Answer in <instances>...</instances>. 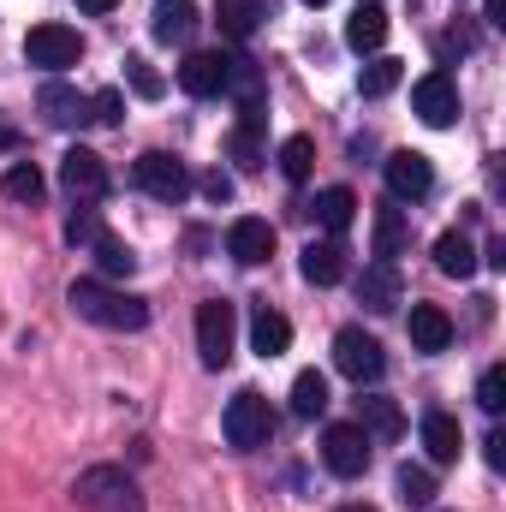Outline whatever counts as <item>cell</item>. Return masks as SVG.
Returning a JSON list of instances; mask_svg holds the SVG:
<instances>
[{
    "label": "cell",
    "mask_w": 506,
    "mask_h": 512,
    "mask_svg": "<svg viewBox=\"0 0 506 512\" xmlns=\"http://www.w3.org/2000/svg\"><path fill=\"white\" fill-rule=\"evenodd\" d=\"M66 304H72L84 322L114 328V334H137V328H149V304L131 298V292H120V286H108V280H72V286H66Z\"/></svg>",
    "instance_id": "1"
},
{
    "label": "cell",
    "mask_w": 506,
    "mask_h": 512,
    "mask_svg": "<svg viewBox=\"0 0 506 512\" xmlns=\"http://www.w3.org/2000/svg\"><path fill=\"white\" fill-rule=\"evenodd\" d=\"M233 334H239V310L227 298H203L197 304V358H203V370L233 364Z\"/></svg>",
    "instance_id": "2"
},
{
    "label": "cell",
    "mask_w": 506,
    "mask_h": 512,
    "mask_svg": "<svg viewBox=\"0 0 506 512\" xmlns=\"http://www.w3.org/2000/svg\"><path fill=\"white\" fill-rule=\"evenodd\" d=\"M72 495H78V507H90V512H143V495H137V483L120 465H90Z\"/></svg>",
    "instance_id": "3"
},
{
    "label": "cell",
    "mask_w": 506,
    "mask_h": 512,
    "mask_svg": "<svg viewBox=\"0 0 506 512\" xmlns=\"http://www.w3.org/2000/svg\"><path fill=\"white\" fill-rule=\"evenodd\" d=\"M221 429H227V441L239 447V453H256V447H268V435H274V411H268V399L262 393H233L227 399V417H221Z\"/></svg>",
    "instance_id": "4"
},
{
    "label": "cell",
    "mask_w": 506,
    "mask_h": 512,
    "mask_svg": "<svg viewBox=\"0 0 506 512\" xmlns=\"http://www.w3.org/2000/svg\"><path fill=\"white\" fill-rule=\"evenodd\" d=\"M131 179H137V191H149L155 203H185V197H191V173H185V161H173L167 149L137 155V161H131Z\"/></svg>",
    "instance_id": "5"
},
{
    "label": "cell",
    "mask_w": 506,
    "mask_h": 512,
    "mask_svg": "<svg viewBox=\"0 0 506 512\" xmlns=\"http://www.w3.org/2000/svg\"><path fill=\"white\" fill-rule=\"evenodd\" d=\"M24 60L42 66V72H66V66L84 60V36H78L72 24H36V30L24 36Z\"/></svg>",
    "instance_id": "6"
},
{
    "label": "cell",
    "mask_w": 506,
    "mask_h": 512,
    "mask_svg": "<svg viewBox=\"0 0 506 512\" xmlns=\"http://www.w3.org/2000/svg\"><path fill=\"white\" fill-rule=\"evenodd\" d=\"M334 370L346 376V382H381V370H387V358H381V340L376 334H364V328H340L334 334Z\"/></svg>",
    "instance_id": "7"
},
{
    "label": "cell",
    "mask_w": 506,
    "mask_h": 512,
    "mask_svg": "<svg viewBox=\"0 0 506 512\" xmlns=\"http://www.w3.org/2000/svg\"><path fill=\"white\" fill-rule=\"evenodd\" d=\"M322 465H328L334 477H364V471H370V435H364L358 423H328V435H322Z\"/></svg>",
    "instance_id": "8"
},
{
    "label": "cell",
    "mask_w": 506,
    "mask_h": 512,
    "mask_svg": "<svg viewBox=\"0 0 506 512\" xmlns=\"http://www.w3.org/2000/svg\"><path fill=\"white\" fill-rule=\"evenodd\" d=\"M411 114L423 120V126L447 131L459 120V84L447 78V72H429V78H417L411 84Z\"/></svg>",
    "instance_id": "9"
},
{
    "label": "cell",
    "mask_w": 506,
    "mask_h": 512,
    "mask_svg": "<svg viewBox=\"0 0 506 512\" xmlns=\"http://www.w3.org/2000/svg\"><path fill=\"white\" fill-rule=\"evenodd\" d=\"M60 185H66L78 203H96V197L108 191V167H102V155L84 149V143H72V149L60 155Z\"/></svg>",
    "instance_id": "10"
},
{
    "label": "cell",
    "mask_w": 506,
    "mask_h": 512,
    "mask_svg": "<svg viewBox=\"0 0 506 512\" xmlns=\"http://www.w3.org/2000/svg\"><path fill=\"white\" fill-rule=\"evenodd\" d=\"M387 191H393L399 203H423V197L435 191V167H429V155H417V149H393V155H387Z\"/></svg>",
    "instance_id": "11"
},
{
    "label": "cell",
    "mask_w": 506,
    "mask_h": 512,
    "mask_svg": "<svg viewBox=\"0 0 506 512\" xmlns=\"http://www.w3.org/2000/svg\"><path fill=\"white\" fill-rule=\"evenodd\" d=\"M227 256H233V262H245V268L268 262V256H274V227H268V221H256V215H239V221L227 227Z\"/></svg>",
    "instance_id": "12"
},
{
    "label": "cell",
    "mask_w": 506,
    "mask_h": 512,
    "mask_svg": "<svg viewBox=\"0 0 506 512\" xmlns=\"http://www.w3.org/2000/svg\"><path fill=\"white\" fill-rule=\"evenodd\" d=\"M227 60H233V54H185L179 90H185V96H227Z\"/></svg>",
    "instance_id": "13"
},
{
    "label": "cell",
    "mask_w": 506,
    "mask_h": 512,
    "mask_svg": "<svg viewBox=\"0 0 506 512\" xmlns=\"http://www.w3.org/2000/svg\"><path fill=\"white\" fill-rule=\"evenodd\" d=\"M399 268L393 262H370L364 274H358V304L370 310V316H387V310H399Z\"/></svg>",
    "instance_id": "14"
},
{
    "label": "cell",
    "mask_w": 506,
    "mask_h": 512,
    "mask_svg": "<svg viewBox=\"0 0 506 512\" xmlns=\"http://www.w3.org/2000/svg\"><path fill=\"white\" fill-rule=\"evenodd\" d=\"M459 447H465L459 417H447V411H423V453H429V465H453Z\"/></svg>",
    "instance_id": "15"
},
{
    "label": "cell",
    "mask_w": 506,
    "mask_h": 512,
    "mask_svg": "<svg viewBox=\"0 0 506 512\" xmlns=\"http://www.w3.org/2000/svg\"><path fill=\"white\" fill-rule=\"evenodd\" d=\"M149 30H155V42L185 48V42L197 36V0H161V6L149 12Z\"/></svg>",
    "instance_id": "16"
},
{
    "label": "cell",
    "mask_w": 506,
    "mask_h": 512,
    "mask_svg": "<svg viewBox=\"0 0 506 512\" xmlns=\"http://www.w3.org/2000/svg\"><path fill=\"white\" fill-rule=\"evenodd\" d=\"M411 346L417 352H447L453 346V316L441 304H411Z\"/></svg>",
    "instance_id": "17"
},
{
    "label": "cell",
    "mask_w": 506,
    "mask_h": 512,
    "mask_svg": "<svg viewBox=\"0 0 506 512\" xmlns=\"http://www.w3.org/2000/svg\"><path fill=\"white\" fill-rule=\"evenodd\" d=\"M358 429L376 435V441H399V435H405V411H399L387 393H364V399H358Z\"/></svg>",
    "instance_id": "18"
},
{
    "label": "cell",
    "mask_w": 506,
    "mask_h": 512,
    "mask_svg": "<svg viewBox=\"0 0 506 512\" xmlns=\"http://www.w3.org/2000/svg\"><path fill=\"white\" fill-rule=\"evenodd\" d=\"M310 215H316V227H322V233H334V239H340V233L358 221V197H352L346 185H328V191H316Z\"/></svg>",
    "instance_id": "19"
},
{
    "label": "cell",
    "mask_w": 506,
    "mask_h": 512,
    "mask_svg": "<svg viewBox=\"0 0 506 512\" xmlns=\"http://www.w3.org/2000/svg\"><path fill=\"white\" fill-rule=\"evenodd\" d=\"M298 268H304L310 286H340V280H346V251H340V239H322V245L310 239Z\"/></svg>",
    "instance_id": "20"
},
{
    "label": "cell",
    "mask_w": 506,
    "mask_h": 512,
    "mask_svg": "<svg viewBox=\"0 0 506 512\" xmlns=\"http://www.w3.org/2000/svg\"><path fill=\"white\" fill-rule=\"evenodd\" d=\"M42 114H48V126L72 131L90 120V96H78L72 84H42Z\"/></svg>",
    "instance_id": "21"
},
{
    "label": "cell",
    "mask_w": 506,
    "mask_h": 512,
    "mask_svg": "<svg viewBox=\"0 0 506 512\" xmlns=\"http://www.w3.org/2000/svg\"><path fill=\"white\" fill-rule=\"evenodd\" d=\"M251 346L262 352V358H280V352L292 346V322H286L280 310L256 304V316H251Z\"/></svg>",
    "instance_id": "22"
},
{
    "label": "cell",
    "mask_w": 506,
    "mask_h": 512,
    "mask_svg": "<svg viewBox=\"0 0 506 512\" xmlns=\"http://www.w3.org/2000/svg\"><path fill=\"white\" fill-rule=\"evenodd\" d=\"M435 268H441L447 280H471V274H477V251H471V239H465L459 227L435 239Z\"/></svg>",
    "instance_id": "23"
},
{
    "label": "cell",
    "mask_w": 506,
    "mask_h": 512,
    "mask_svg": "<svg viewBox=\"0 0 506 512\" xmlns=\"http://www.w3.org/2000/svg\"><path fill=\"white\" fill-rule=\"evenodd\" d=\"M381 42H387V12H381V6H358V12H352V24H346V48L376 54Z\"/></svg>",
    "instance_id": "24"
},
{
    "label": "cell",
    "mask_w": 506,
    "mask_h": 512,
    "mask_svg": "<svg viewBox=\"0 0 506 512\" xmlns=\"http://www.w3.org/2000/svg\"><path fill=\"white\" fill-rule=\"evenodd\" d=\"M405 245H411V221H405V209H376V262H393Z\"/></svg>",
    "instance_id": "25"
},
{
    "label": "cell",
    "mask_w": 506,
    "mask_h": 512,
    "mask_svg": "<svg viewBox=\"0 0 506 512\" xmlns=\"http://www.w3.org/2000/svg\"><path fill=\"white\" fill-rule=\"evenodd\" d=\"M233 161H239V167H262V108H239V131H233Z\"/></svg>",
    "instance_id": "26"
},
{
    "label": "cell",
    "mask_w": 506,
    "mask_h": 512,
    "mask_svg": "<svg viewBox=\"0 0 506 512\" xmlns=\"http://www.w3.org/2000/svg\"><path fill=\"white\" fill-rule=\"evenodd\" d=\"M310 167H316V137L292 131V137L280 143V173H286L292 185H304V179H310Z\"/></svg>",
    "instance_id": "27"
},
{
    "label": "cell",
    "mask_w": 506,
    "mask_h": 512,
    "mask_svg": "<svg viewBox=\"0 0 506 512\" xmlns=\"http://www.w3.org/2000/svg\"><path fill=\"white\" fill-rule=\"evenodd\" d=\"M399 78H405V72H399V60H393V54H376V60L358 72V90H364L370 102H381V96H393V90H399Z\"/></svg>",
    "instance_id": "28"
},
{
    "label": "cell",
    "mask_w": 506,
    "mask_h": 512,
    "mask_svg": "<svg viewBox=\"0 0 506 512\" xmlns=\"http://www.w3.org/2000/svg\"><path fill=\"white\" fill-rule=\"evenodd\" d=\"M0 191L12 197V203H42V191H48V179L30 167V161H12L6 167V179H0Z\"/></svg>",
    "instance_id": "29"
},
{
    "label": "cell",
    "mask_w": 506,
    "mask_h": 512,
    "mask_svg": "<svg viewBox=\"0 0 506 512\" xmlns=\"http://www.w3.org/2000/svg\"><path fill=\"white\" fill-rule=\"evenodd\" d=\"M322 411H328V382H322V370H304L292 382V417H322Z\"/></svg>",
    "instance_id": "30"
},
{
    "label": "cell",
    "mask_w": 506,
    "mask_h": 512,
    "mask_svg": "<svg viewBox=\"0 0 506 512\" xmlns=\"http://www.w3.org/2000/svg\"><path fill=\"white\" fill-rule=\"evenodd\" d=\"M256 0H221L215 6V24H221V36H233V42H245V36H256Z\"/></svg>",
    "instance_id": "31"
},
{
    "label": "cell",
    "mask_w": 506,
    "mask_h": 512,
    "mask_svg": "<svg viewBox=\"0 0 506 512\" xmlns=\"http://www.w3.org/2000/svg\"><path fill=\"white\" fill-rule=\"evenodd\" d=\"M399 501L405 507H429L435 501V477L423 465H399Z\"/></svg>",
    "instance_id": "32"
},
{
    "label": "cell",
    "mask_w": 506,
    "mask_h": 512,
    "mask_svg": "<svg viewBox=\"0 0 506 512\" xmlns=\"http://www.w3.org/2000/svg\"><path fill=\"white\" fill-rule=\"evenodd\" d=\"M96 268H102L108 280H120V274H131V268H137V256H131L114 233H102V239H96Z\"/></svg>",
    "instance_id": "33"
},
{
    "label": "cell",
    "mask_w": 506,
    "mask_h": 512,
    "mask_svg": "<svg viewBox=\"0 0 506 512\" xmlns=\"http://www.w3.org/2000/svg\"><path fill=\"white\" fill-rule=\"evenodd\" d=\"M90 120H96V126H120V120H126V96H120V90H96V96H90Z\"/></svg>",
    "instance_id": "34"
},
{
    "label": "cell",
    "mask_w": 506,
    "mask_h": 512,
    "mask_svg": "<svg viewBox=\"0 0 506 512\" xmlns=\"http://www.w3.org/2000/svg\"><path fill=\"white\" fill-rule=\"evenodd\" d=\"M126 78H131V90H137L143 102H155V96H161V78H155V66H149V60H137V54H131V60H126Z\"/></svg>",
    "instance_id": "35"
},
{
    "label": "cell",
    "mask_w": 506,
    "mask_h": 512,
    "mask_svg": "<svg viewBox=\"0 0 506 512\" xmlns=\"http://www.w3.org/2000/svg\"><path fill=\"white\" fill-rule=\"evenodd\" d=\"M477 405H483L489 417H495V411L506 405V370H489V376L477 382Z\"/></svg>",
    "instance_id": "36"
},
{
    "label": "cell",
    "mask_w": 506,
    "mask_h": 512,
    "mask_svg": "<svg viewBox=\"0 0 506 512\" xmlns=\"http://www.w3.org/2000/svg\"><path fill=\"white\" fill-rule=\"evenodd\" d=\"M66 239H72V245H96V239H102V221H96L90 209H78V215L66 221Z\"/></svg>",
    "instance_id": "37"
},
{
    "label": "cell",
    "mask_w": 506,
    "mask_h": 512,
    "mask_svg": "<svg viewBox=\"0 0 506 512\" xmlns=\"http://www.w3.org/2000/svg\"><path fill=\"white\" fill-rule=\"evenodd\" d=\"M203 197H209V203H227V197H233V179H227V173L215 167V173L203 179Z\"/></svg>",
    "instance_id": "38"
},
{
    "label": "cell",
    "mask_w": 506,
    "mask_h": 512,
    "mask_svg": "<svg viewBox=\"0 0 506 512\" xmlns=\"http://www.w3.org/2000/svg\"><path fill=\"white\" fill-rule=\"evenodd\" d=\"M477 48V36L471 30H453V36H441V54H471Z\"/></svg>",
    "instance_id": "39"
},
{
    "label": "cell",
    "mask_w": 506,
    "mask_h": 512,
    "mask_svg": "<svg viewBox=\"0 0 506 512\" xmlns=\"http://www.w3.org/2000/svg\"><path fill=\"white\" fill-rule=\"evenodd\" d=\"M489 465H495V471H501V465H506V435H501V429L489 435Z\"/></svg>",
    "instance_id": "40"
},
{
    "label": "cell",
    "mask_w": 506,
    "mask_h": 512,
    "mask_svg": "<svg viewBox=\"0 0 506 512\" xmlns=\"http://www.w3.org/2000/svg\"><path fill=\"white\" fill-rule=\"evenodd\" d=\"M120 0H78V12H114Z\"/></svg>",
    "instance_id": "41"
},
{
    "label": "cell",
    "mask_w": 506,
    "mask_h": 512,
    "mask_svg": "<svg viewBox=\"0 0 506 512\" xmlns=\"http://www.w3.org/2000/svg\"><path fill=\"white\" fill-rule=\"evenodd\" d=\"M489 24H506V0H489Z\"/></svg>",
    "instance_id": "42"
},
{
    "label": "cell",
    "mask_w": 506,
    "mask_h": 512,
    "mask_svg": "<svg viewBox=\"0 0 506 512\" xmlns=\"http://www.w3.org/2000/svg\"><path fill=\"white\" fill-rule=\"evenodd\" d=\"M0 149H18V131L12 126H0Z\"/></svg>",
    "instance_id": "43"
},
{
    "label": "cell",
    "mask_w": 506,
    "mask_h": 512,
    "mask_svg": "<svg viewBox=\"0 0 506 512\" xmlns=\"http://www.w3.org/2000/svg\"><path fill=\"white\" fill-rule=\"evenodd\" d=\"M346 512H376V507H346Z\"/></svg>",
    "instance_id": "44"
},
{
    "label": "cell",
    "mask_w": 506,
    "mask_h": 512,
    "mask_svg": "<svg viewBox=\"0 0 506 512\" xmlns=\"http://www.w3.org/2000/svg\"><path fill=\"white\" fill-rule=\"evenodd\" d=\"M358 6H381V0H358Z\"/></svg>",
    "instance_id": "45"
},
{
    "label": "cell",
    "mask_w": 506,
    "mask_h": 512,
    "mask_svg": "<svg viewBox=\"0 0 506 512\" xmlns=\"http://www.w3.org/2000/svg\"><path fill=\"white\" fill-rule=\"evenodd\" d=\"M304 6H322V0H304Z\"/></svg>",
    "instance_id": "46"
}]
</instances>
